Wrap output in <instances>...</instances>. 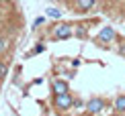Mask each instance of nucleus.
<instances>
[{"label": "nucleus", "mask_w": 125, "mask_h": 116, "mask_svg": "<svg viewBox=\"0 0 125 116\" xmlns=\"http://www.w3.org/2000/svg\"><path fill=\"white\" fill-rule=\"evenodd\" d=\"M53 104H55V108H60V110H70L74 106V100H72L70 92H64V94H55Z\"/></svg>", "instance_id": "obj_1"}, {"label": "nucleus", "mask_w": 125, "mask_h": 116, "mask_svg": "<svg viewBox=\"0 0 125 116\" xmlns=\"http://www.w3.org/2000/svg\"><path fill=\"white\" fill-rule=\"evenodd\" d=\"M72 35H74L72 25H58L53 29V39H70Z\"/></svg>", "instance_id": "obj_2"}, {"label": "nucleus", "mask_w": 125, "mask_h": 116, "mask_svg": "<svg viewBox=\"0 0 125 116\" xmlns=\"http://www.w3.org/2000/svg\"><path fill=\"white\" fill-rule=\"evenodd\" d=\"M103 108H105V100H101V98H92L86 102V110L90 114H98Z\"/></svg>", "instance_id": "obj_3"}, {"label": "nucleus", "mask_w": 125, "mask_h": 116, "mask_svg": "<svg viewBox=\"0 0 125 116\" xmlns=\"http://www.w3.org/2000/svg\"><path fill=\"white\" fill-rule=\"evenodd\" d=\"M113 39H115V29H113V27H103L101 33H98V41H103V43H111Z\"/></svg>", "instance_id": "obj_4"}, {"label": "nucleus", "mask_w": 125, "mask_h": 116, "mask_svg": "<svg viewBox=\"0 0 125 116\" xmlns=\"http://www.w3.org/2000/svg\"><path fill=\"white\" fill-rule=\"evenodd\" d=\"M51 88H53V94H64V92H68V83L62 82V80H53Z\"/></svg>", "instance_id": "obj_5"}, {"label": "nucleus", "mask_w": 125, "mask_h": 116, "mask_svg": "<svg viewBox=\"0 0 125 116\" xmlns=\"http://www.w3.org/2000/svg\"><path fill=\"white\" fill-rule=\"evenodd\" d=\"M96 4V0H78V8L82 10V12H86V10H90L92 6Z\"/></svg>", "instance_id": "obj_6"}, {"label": "nucleus", "mask_w": 125, "mask_h": 116, "mask_svg": "<svg viewBox=\"0 0 125 116\" xmlns=\"http://www.w3.org/2000/svg\"><path fill=\"white\" fill-rule=\"evenodd\" d=\"M115 110H119V112H125V94H121V96L115 98Z\"/></svg>", "instance_id": "obj_7"}, {"label": "nucleus", "mask_w": 125, "mask_h": 116, "mask_svg": "<svg viewBox=\"0 0 125 116\" xmlns=\"http://www.w3.org/2000/svg\"><path fill=\"white\" fill-rule=\"evenodd\" d=\"M78 39H86V35H88V27L86 25H80V27L76 29V33H74Z\"/></svg>", "instance_id": "obj_8"}, {"label": "nucleus", "mask_w": 125, "mask_h": 116, "mask_svg": "<svg viewBox=\"0 0 125 116\" xmlns=\"http://www.w3.org/2000/svg\"><path fill=\"white\" fill-rule=\"evenodd\" d=\"M45 14L51 18H62V10H58V8H45Z\"/></svg>", "instance_id": "obj_9"}, {"label": "nucleus", "mask_w": 125, "mask_h": 116, "mask_svg": "<svg viewBox=\"0 0 125 116\" xmlns=\"http://www.w3.org/2000/svg\"><path fill=\"white\" fill-rule=\"evenodd\" d=\"M6 75H8V65L4 61H0V80H4Z\"/></svg>", "instance_id": "obj_10"}, {"label": "nucleus", "mask_w": 125, "mask_h": 116, "mask_svg": "<svg viewBox=\"0 0 125 116\" xmlns=\"http://www.w3.org/2000/svg\"><path fill=\"white\" fill-rule=\"evenodd\" d=\"M43 51H45V45H43V43H39V45L35 47L33 51H31V53H27V57H29V55H37V53H43Z\"/></svg>", "instance_id": "obj_11"}, {"label": "nucleus", "mask_w": 125, "mask_h": 116, "mask_svg": "<svg viewBox=\"0 0 125 116\" xmlns=\"http://www.w3.org/2000/svg\"><path fill=\"white\" fill-rule=\"evenodd\" d=\"M6 49H8V41L0 37V53H4V51H6Z\"/></svg>", "instance_id": "obj_12"}, {"label": "nucleus", "mask_w": 125, "mask_h": 116, "mask_svg": "<svg viewBox=\"0 0 125 116\" xmlns=\"http://www.w3.org/2000/svg\"><path fill=\"white\" fill-rule=\"evenodd\" d=\"M43 23H45V18H43V17H39V18H35V23H33V29H37L39 25H43Z\"/></svg>", "instance_id": "obj_13"}, {"label": "nucleus", "mask_w": 125, "mask_h": 116, "mask_svg": "<svg viewBox=\"0 0 125 116\" xmlns=\"http://www.w3.org/2000/svg\"><path fill=\"white\" fill-rule=\"evenodd\" d=\"M119 53H121V55L125 57V45H121V49H119Z\"/></svg>", "instance_id": "obj_14"}]
</instances>
